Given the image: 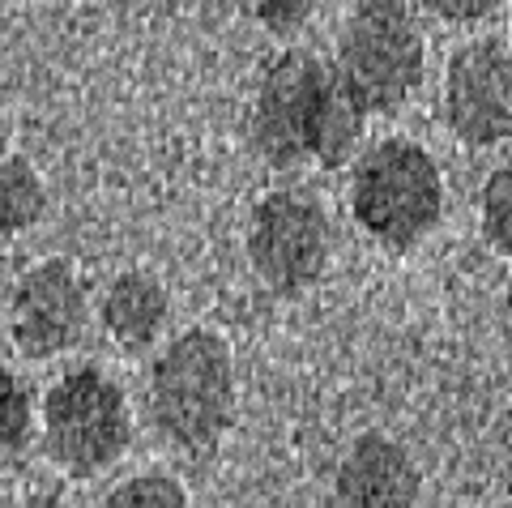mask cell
<instances>
[{
    "label": "cell",
    "instance_id": "obj_17",
    "mask_svg": "<svg viewBox=\"0 0 512 508\" xmlns=\"http://www.w3.org/2000/svg\"><path fill=\"white\" fill-rule=\"evenodd\" d=\"M423 5L448 26H474V22H487L491 13H500L508 0H423Z\"/></svg>",
    "mask_w": 512,
    "mask_h": 508
},
{
    "label": "cell",
    "instance_id": "obj_3",
    "mask_svg": "<svg viewBox=\"0 0 512 508\" xmlns=\"http://www.w3.org/2000/svg\"><path fill=\"white\" fill-rule=\"evenodd\" d=\"M427 73L423 30L406 9V0H363L350 9L338 35L333 77L363 107V116L402 111Z\"/></svg>",
    "mask_w": 512,
    "mask_h": 508
},
{
    "label": "cell",
    "instance_id": "obj_5",
    "mask_svg": "<svg viewBox=\"0 0 512 508\" xmlns=\"http://www.w3.org/2000/svg\"><path fill=\"white\" fill-rule=\"evenodd\" d=\"M329 90H333V73L320 65V56L303 52V47L278 52L265 65L252 94V111H248L252 150L278 171L312 163L316 124Z\"/></svg>",
    "mask_w": 512,
    "mask_h": 508
},
{
    "label": "cell",
    "instance_id": "obj_8",
    "mask_svg": "<svg viewBox=\"0 0 512 508\" xmlns=\"http://www.w3.org/2000/svg\"><path fill=\"white\" fill-rule=\"evenodd\" d=\"M444 124L474 150L504 146L512 137V56L500 35L470 39L448 56Z\"/></svg>",
    "mask_w": 512,
    "mask_h": 508
},
{
    "label": "cell",
    "instance_id": "obj_9",
    "mask_svg": "<svg viewBox=\"0 0 512 508\" xmlns=\"http://www.w3.org/2000/svg\"><path fill=\"white\" fill-rule=\"evenodd\" d=\"M423 496L414 457L384 432H363L333 474V504L355 508H410Z\"/></svg>",
    "mask_w": 512,
    "mask_h": 508
},
{
    "label": "cell",
    "instance_id": "obj_13",
    "mask_svg": "<svg viewBox=\"0 0 512 508\" xmlns=\"http://www.w3.org/2000/svg\"><path fill=\"white\" fill-rule=\"evenodd\" d=\"M363 124H367L363 107L350 99V94L338 86V77H333V90H329L325 111H320V124H316L312 163H320V167H342V163H350L355 150H359V141H363Z\"/></svg>",
    "mask_w": 512,
    "mask_h": 508
},
{
    "label": "cell",
    "instance_id": "obj_7",
    "mask_svg": "<svg viewBox=\"0 0 512 508\" xmlns=\"http://www.w3.org/2000/svg\"><path fill=\"white\" fill-rule=\"evenodd\" d=\"M90 299L77 269L64 257H47L22 269L5 299L9 346L30 363L69 355L86 338Z\"/></svg>",
    "mask_w": 512,
    "mask_h": 508
},
{
    "label": "cell",
    "instance_id": "obj_16",
    "mask_svg": "<svg viewBox=\"0 0 512 508\" xmlns=\"http://www.w3.org/2000/svg\"><path fill=\"white\" fill-rule=\"evenodd\" d=\"M248 9L261 30H269L278 39H291L316 18L320 0H248Z\"/></svg>",
    "mask_w": 512,
    "mask_h": 508
},
{
    "label": "cell",
    "instance_id": "obj_11",
    "mask_svg": "<svg viewBox=\"0 0 512 508\" xmlns=\"http://www.w3.org/2000/svg\"><path fill=\"white\" fill-rule=\"evenodd\" d=\"M47 214V184L35 171V163L22 154H13L0 163V252L13 240H22L26 231L39 227Z\"/></svg>",
    "mask_w": 512,
    "mask_h": 508
},
{
    "label": "cell",
    "instance_id": "obj_14",
    "mask_svg": "<svg viewBox=\"0 0 512 508\" xmlns=\"http://www.w3.org/2000/svg\"><path fill=\"white\" fill-rule=\"evenodd\" d=\"M478 227H483L487 248L508 257L512 252V171L508 167H495L487 176L483 197H478Z\"/></svg>",
    "mask_w": 512,
    "mask_h": 508
},
{
    "label": "cell",
    "instance_id": "obj_15",
    "mask_svg": "<svg viewBox=\"0 0 512 508\" xmlns=\"http://www.w3.org/2000/svg\"><path fill=\"white\" fill-rule=\"evenodd\" d=\"M103 504L111 508H180L188 504V491L180 479H171V474H133V479L116 483L103 496Z\"/></svg>",
    "mask_w": 512,
    "mask_h": 508
},
{
    "label": "cell",
    "instance_id": "obj_10",
    "mask_svg": "<svg viewBox=\"0 0 512 508\" xmlns=\"http://www.w3.org/2000/svg\"><path fill=\"white\" fill-rule=\"evenodd\" d=\"M171 316V299H167V287L141 269H124L107 282V291L99 299V325L111 338L116 351H146L154 346L158 329L167 325Z\"/></svg>",
    "mask_w": 512,
    "mask_h": 508
},
{
    "label": "cell",
    "instance_id": "obj_2",
    "mask_svg": "<svg viewBox=\"0 0 512 508\" xmlns=\"http://www.w3.org/2000/svg\"><path fill=\"white\" fill-rule=\"evenodd\" d=\"M350 214L384 252L423 244L444 214V176L436 158L410 137L376 141L350 176Z\"/></svg>",
    "mask_w": 512,
    "mask_h": 508
},
{
    "label": "cell",
    "instance_id": "obj_6",
    "mask_svg": "<svg viewBox=\"0 0 512 508\" xmlns=\"http://www.w3.org/2000/svg\"><path fill=\"white\" fill-rule=\"evenodd\" d=\"M248 265L274 295L295 299L329 265V214L308 188H274L248 218Z\"/></svg>",
    "mask_w": 512,
    "mask_h": 508
},
{
    "label": "cell",
    "instance_id": "obj_1",
    "mask_svg": "<svg viewBox=\"0 0 512 508\" xmlns=\"http://www.w3.org/2000/svg\"><path fill=\"white\" fill-rule=\"evenodd\" d=\"M235 415V359L222 333L188 329L150 368V419L180 453H210Z\"/></svg>",
    "mask_w": 512,
    "mask_h": 508
},
{
    "label": "cell",
    "instance_id": "obj_12",
    "mask_svg": "<svg viewBox=\"0 0 512 508\" xmlns=\"http://www.w3.org/2000/svg\"><path fill=\"white\" fill-rule=\"evenodd\" d=\"M35 419V393L9 363H0V474L26 462L30 444H35Z\"/></svg>",
    "mask_w": 512,
    "mask_h": 508
},
{
    "label": "cell",
    "instance_id": "obj_4",
    "mask_svg": "<svg viewBox=\"0 0 512 508\" xmlns=\"http://www.w3.org/2000/svg\"><path fill=\"white\" fill-rule=\"evenodd\" d=\"M43 453L69 474V479H94L116 466L133 444V410L124 389L103 368L64 372L39 406Z\"/></svg>",
    "mask_w": 512,
    "mask_h": 508
}]
</instances>
